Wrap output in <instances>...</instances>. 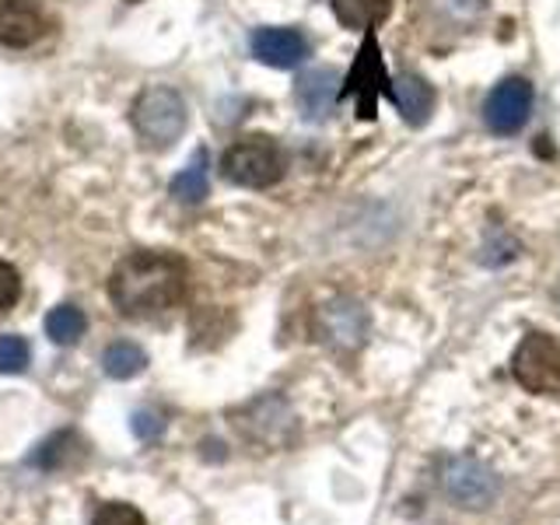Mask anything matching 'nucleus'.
I'll list each match as a JSON object with an SVG mask.
<instances>
[{"instance_id": "2eb2a0df", "label": "nucleus", "mask_w": 560, "mask_h": 525, "mask_svg": "<svg viewBox=\"0 0 560 525\" xmlns=\"http://www.w3.org/2000/svg\"><path fill=\"white\" fill-rule=\"evenodd\" d=\"M88 329V319L78 305H57L46 315V337L60 347H74Z\"/></svg>"}, {"instance_id": "f3484780", "label": "nucleus", "mask_w": 560, "mask_h": 525, "mask_svg": "<svg viewBox=\"0 0 560 525\" xmlns=\"http://www.w3.org/2000/svg\"><path fill=\"white\" fill-rule=\"evenodd\" d=\"M32 361V347L25 337H14V332H4L0 337V375H22Z\"/></svg>"}, {"instance_id": "0eeeda50", "label": "nucleus", "mask_w": 560, "mask_h": 525, "mask_svg": "<svg viewBox=\"0 0 560 525\" xmlns=\"http://www.w3.org/2000/svg\"><path fill=\"white\" fill-rule=\"evenodd\" d=\"M340 98V74L332 67H312L294 84V102L308 122H323Z\"/></svg>"}, {"instance_id": "f257e3e1", "label": "nucleus", "mask_w": 560, "mask_h": 525, "mask_svg": "<svg viewBox=\"0 0 560 525\" xmlns=\"http://www.w3.org/2000/svg\"><path fill=\"white\" fill-rule=\"evenodd\" d=\"M186 294V262L168 253H130L116 262L109 298L127 319L168 312Z\"/></svg>"}, {"instance_id": "4468645a", "label": "nucleus", "mask_w": 560, "mask_h": 525, "mask_svg": "<svg viewBox=\"0 0 560 525\" xmlns=\"http://www.w3.org/2000/svg\"><path fill=\"white\" fill-rule=\"evenodd\" d=\"M102 368H105V375H109V378L127 382V378H133V375L144 372V368H148V354H144V350H140L137 343L119 340V343H113V347L102 354Z\"/></svg>"}, {"instance_id": "39448f33", "label": "nucleus", "mask_w": 560, "mask_h": 525, "mask_svg": "<svg viewBox=\"0 0 560 525\" xmlns=\"http://www.w3.org/2000/svg\"><path fill=\"white\" fill-rule=\"evenodd\" d=\"M512 372L525 393L547 396L560 389V343L547 332H529L522 337L512 358Z\"/></svg>"}, {"instance_id": "9b49d317", "label": "nucleus", "mask_w": 560, "mask_h": 525, "mask_svg": "<svg viewBox=\"0 0 560 525\" xmlns=\"http://www.w3.org/2000/svg\"><path fill=\"white\" fill-rule=\"evenodd\" d=\"M364 329H368V315L358 302H337L323 308V340L358 347L364 340Z\"/></svg>"}, {"instance_id": "6ab92c4d", "label": "nucleus", "mask_w": 560, "mask_h": 525, "mask_svg": "<svg viewBox=\"0 0 560 525\" xmlns=\"http://www.w3.org/2000/svg\"><path fill=\"white\" fill-rule=\"evenodd\" d=\"M18 298H22V273H18L11 262L0 259V312L11 308Z\"/></svg>"}, {"instance_id": "6e6552de", "label": "nucleus", "mask_w": 560, "mask_h": 525, "mask_svg": "<svg viewBox=\"0 0 560 525\" xmlns=\"http://www.w3.org/2000/svg\"><path fill=\"white\" fill-rule=\"evenodd\" d=\"M445 487L463 508H483L498 494V477L477 459H452L445 469Z\"/></svg>"}, {"instance_id": "aec40b11", "label": "nucleus", "mask_w": 560, "mask_h": 525, "mask_svg": "<svg viewBox=\"0 0 560 525\" xmlns=\"http://www.w3.org/2000/svg\"><path fill=\"white\" fill-rule=\"evenodd\" d=\"M133 431H137V438H158L162 434V420H158L154 413H137Z\"/></svg>"}, {"instance_id": "a211bd4d", "label": "nucleus", "mask_w": 560, "mask_h": 525, "mask_svg": "<svg viewBox=\"0 0 560 525\" xmlns=\"http://www.w3.org/2000/svg\"><path fill=\"white\" fill-rule=\"evenodd\" d=\"M95 525H148V518L140 515V508L127 504V501H113V504H102Z\"/></svg>"}, {"instance_id": "dca6fc26", "label": "nucleus", "mask_w": 560, "mask_h": 525, "mask_svg": "<svg viewBox=\"0 0 560 525\" xmlns=\"http://www.w3.org/2000/svg\"><path fill=\"white\" fill-rule=\"evenodd\" d=\"M172 197H179L183 203H200L207 197V154L197 151L192 162L172 179Z\"/></svg>"}, {"instance_id": "423d86ee", "label": "nucleus", "mask_w": 560, "mask_h": 525, "mask_svg": "<svg viewBox=\"0 0 560 525\" xmlns=\"http://www.w3.org/2000/svg\"><path fill=\"white\" fill-rule=\"evenodd\" d=\"M533 84L525 78H504L501 84H494V92L487 95L483 102V119L487 127L501 133V137H512L518 133L525 122H529L533 113Z\"/></svg>"}, {"instance_id": "412c9836", "label": "nucleus", "mask_w": 560, "mask_h": 525, "mask_svg": "<svg viewBox=\"0 0 560 525\" xmlns=\"http://www.w3.org/2000/svg\"><path fill=\"white\" fill-rule=\"evenodd\" d=\"M130 4H137V0H130Z\"/></svg>"}, {"instance_id": "1a4fd4ad", "label": "nucleus", "mask_w": 560, "mask_h": 525, "mask_svg": "<svg viewBox=\"0 0 560 525\" xmlns=\"http://www.w3.org/2000/svg\"><path fill=\"white\" fill-rule=\"evenodd\" d=\"M46 35V14L35 0H0V43L25 49Z\"/></svg>"}, {"instance_id": "9d476101", "label": "nucleus", "mask_w": 560, "mask_h": 525, "mask_svg": "<svg viewBox=\"0 0 560 525\" xmlns=\"http://www.w3.org/2000/svg\"><path fill=\"white\" fill-rule=\"evenodd\" d=\"M253 57L267 67L291 70L308 57V39L298 28H259L253 35Z\"/></svg>"}, {"instance_id": "ddd939ff", "label": "nucleus", "mask_w": 560, "mask_h": 525, "mask_svg": "<svg viewBox=\"0 0 560 525\" xmlns=\"http://www.w3.org/2000/svg\"><path fill=\"white\" fill-rule=\"evenodd\" d=\"M332 14L343 28L372 32L393 14V0H332Z\"/></svg>"}, {"instance_id": "20e7f679", "label": "nucleus", "mask_w": 560, "mask_h": 525, "mask_svg": "<svg viewBox=\"0 0 560 525\" xmlns=\"http://www.w3.org/2000/svg\"><path fill=\"white\" fill-rule=\"evenodd\" d=\"M347 95L358 98L361 119H375L378 98H393V81H389V70H385V63H382L375 28L364 32V43L354 57V67H350L347 81L340 84V98H347Z\"/></svg>"}, {"instance_id": "f8f14e48", "label": "nucleus", "mask_w": 560, "mask_h": 525, "mask_svg": "<svg viewBox=\"0 0 560 525\" xmlns=\"http://www.w3.org/2000/svg\"><path fill=\"white\" fill-rule=\"evenodd\" d=\"M393 102L399 116L410 122V127H424L434 113V88L420 78V74H402L393 84Z\"/></svg>"}, {"instance_id": "7ed1b4c3", "label": "nucleus", "mask_w": 560, "mask_h": 525, "mask_svg": "<svg viewBox=\"0 0 560 525\" xmlns=\"http://www.w3.org/2000/svg\"><path fill=\"white\" fill-rule=\"evenodd\" d=\"M130 116H133V130L140 133V140H144V144L154 148V151L172 148L175 140L183 137L186 122H189L183 95L175 92V88H165V84L140 92Z\"/></svg>"}, {"instance_id": "f03ea898", "label": "nucleus", "mask_w": 560, "mask_h": 525, "mask_svg": "<svg viewBox=\"0 0 560 525\" xmlns=\"http://www.w3.org/2000/svg\"><path fill=\"white\" fill-rule=\"evenodd\" d=\"M221 172L228 183L245 186V189H270L284 179L288 172V158L280 151L277 140L253 133L235 140L232 148L224 151L221 158Z\"/></svg>"}]
</instances>
